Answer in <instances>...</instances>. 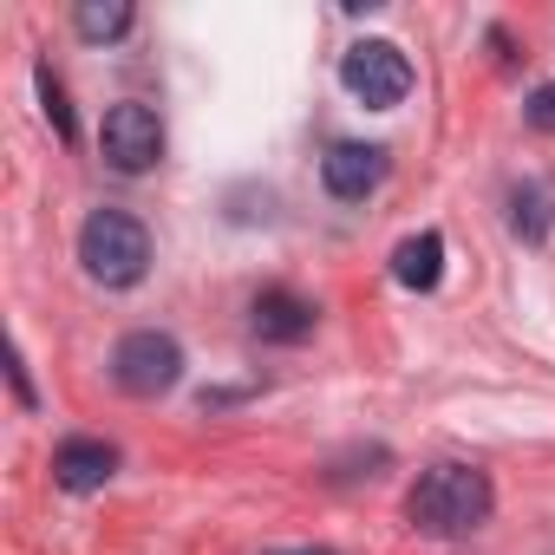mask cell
Wrapping results in <instances>:
<instances>
[{
    "mask_svg": "<svg viewBox=\"0 0 555 555\" xmlns=\"http://www.w3.org/2000/svg\"><path fill=\"white\" fill-rule=\"evenodd\" d=\"M490 509H496V490L470 464H431L405 496V522L418 535H470L490 522Z\"/></svg>",
    "mask_w": 555,
    "mask_h": 555,
    "instance_id": "obj_1",
    "label": "cell"
},
{
    "mask_svg": "<svg viewBox=\"0 0 555 555\" xmlns=\"http://www.w3.org/2000/svg\"><path fill=\"white\" fill-rule=\"evenodd\" d=\"M392 282L412 288V295H431L444 282V235L438 229H418L392 248Z\"/></svg>",
    "mask_w": 555,
    "mask_h": 555,
    "instance_id": "obj_9",
    "label": "cell"
},
{
    "mask_svg": "<svg viewBox=\"0 0 555 555\" xmlns=\"http://www.w3.org/2000/svg\"><path fill=\"white\" fill-rule=\"evenodd\" d=\"M321 183H327V196H340V203H366V196L386 183V151H379V144H334V151L321 157Z\"/></svg>",
    "mask_w": 555,
    "mask_h": 555,
    "instance_id": "obj_7",
    "label": "cell"
},
{
    "mask_svg": "<svg viewBox=\"0 0 555 555\" xmlns=\"http://www.w3.org/2000/svg\"><path fill=\"white\" fill-rule=\"evenodd\" d=\"M522 118H529V125H535V131H555V79H548V86H535V92H529V105H522Z\"/></svg>",
    "mask_w": 555,
    "mask_h": 555,
    "instance_id": "obj_13",
    "label": "cell"
},
{
    "mask_svg": "<svg viewBox=\"0 0 555 555\" xmlns=\"http://www.w3.org/2000/svg\"><path fill=\"white\" fill-rule=\"evenodd\" d=\"M314 301H301L295 288H261L255 295V308H248V327H255V340H268V347H301L308 334H314Z\"/></svg>",
    "mask_w": 555,
    "mask_h": 555,
    "instance_id": "obj_6",
    "label": "cell"
},
{
    "mask_svg": "<svg viewBox=\"0 0 555 555\" xmlns=\"http://www.w3.org/2000/svg\"><path fill=\"white\" fill-rule=\"evenodd\" d=\"M73 27H79V40L105 47V40H125L131 34V8H125V0H86V8L73 14Z\"/></svg>",
    "mask_w": 555,
    "mask_h": 555,
    "instance_id": "obj_11",
    "label": "cell"
},
{
    "mask_svg": "<svg viewBox=\"0 0 555 555\" xmlns=\"http://www.w3.org/2000/svg\"><path fill=\"white\" fill-rule=\"evenodd\" d=\"M79 261L99 288H138L151 268V229L131 209H92L79 229Z\"/></svg>",
    "mask_w": 555,
    "mask_h": 555,
    "instance_id": "obj_2",
    "label": "cell"
},
{
    "mask_svg": "<svg viewBox=\"0 0 555 555\" xmlns=\"http://www.w3.org/2000/svg\"><path fill=\"white\" fill-rule=\"evenodd\" d=\"M34 86H40V105H47V125L60 131V144H73V138H79V125H73V105H66V86L53 79V66H40V73H34Z\"/></svg>",
    "mask_w": 555,
    "mask_h": 555,
    "instance_id": "obj_12",
    "label": "cell"
},
{
    "mask_svg": "<svg viewBox=\"0 0 555 555\" xmlns=\"http://www.w3.org/2000/svg\"><path fill=\"white\" fill-rule=\"evenodd\" d=\"M99 151H105V164H112L118 177H144V170H157V164H164V125H157V112L138 105V99L112 105L105 125H99Z\"/></svg>",
    "mask_w": 555,
    "mask_h": 555,
    "instance_id": "obj_4",
    "label": "cell"
},
{
    "mask_svg": "<svg viewBox=\"0 0 555 555\" xmlns=\"http://www.w3.org/2000/svg\"><path fill=\"white\" fill-rule=\"evenodd\" d=\"M112 477H118V451H112L105 438H66V444L53 451V483L73 490V496H92V490H105Z\"/></svg>",
    "mask_w": 555,
    "mask_h": 555,
    "instance_id": "obj_8",
    "label": "cell"
},
{
    "mask_svg": "<svg viewBox=\"0 0 555 555\" xmlns=\"http://www.w3.org/2000/svg\"><path fill=\"white\" fill-rule=\"evenodd\" d=\"M340 86H347L360 105L392 112V105H405V92H412V60H405L392 40H360V47H347V60H340Z\"/></svg>",
    "mask_w": 555,
    "mask_h": 555,
    "instance_id": "obj_3",
    "label": "cell"
},
{
    "mask_svg": "<svg viewBox=\"0 0 555 555\" xmlns=\"http://www.w3.org/2000/svg\"><path fill=\"white\" fill-rule=\"evenodd\" d=\"M509 235L516 242H548L555 235V190L548 183H516L509 190Z\"/></svg>",
    "mask_w": 555,
    "mask_h": 555,
    "instance_id": "obj_10",
    "label": "cell"
},
{
    "mask_svg": "<svg viewBox=\"0 0 555 555\" xmlns=\"http://www.w3.org/2000/svg\"><path fill=\"white\" fill-rule=\"evenodd\" d=\"M261 555H340V548H321V542H308V548H261Z\"/></svg>",
    "mask_w": 555,
    "mask_h": 555,
    "instance_id": "obj_14",
    "label": "cell"
},
{
    "mask_svg": "<svg viewBox=\"0 0 555 555\" xmlns=\"http://www.w3.org/2000/svg\"><path fill=\"white\" fill-rule=\"evenodd\" d=\"M112 379H118L131 399H157V392H170V386L183 379V347H177L170 334H157V327H138V334L118 340Z\"/></svg>",
    "mask_w": 555,
    "mask_h": 555,
    "instance_id": "obj_5",
    "label": "cell"
}]
</instances>
